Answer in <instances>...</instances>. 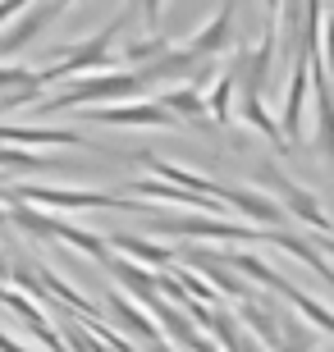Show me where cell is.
Listing matches in <instances>:
<instances>
[{
	"instance_id": "2",
	"label": "cell",
	"mask_w": 334,
	"mask_h": 352,
	"mask_svg": "<svg viewBox=\"0 0 334 352\" xmlns=\"http://www.w3.org/2000/svg\"><path fill=\"white\" fill-rule=\"evenodd\" d=\"M0 201H23V206L37 210H119V206H138V201H124L115 192H101V188H41V183H19V188H0Z\"/></svg>"
},
{
	"instance_id": "19",
	"label": "cell",
	"mask_w": 334,
	"mask_h": 352,
	"mask_svg": "<svg viewBox=\"0 0 334 352\" xmlns=\"http://www.w3.org/2000/svg\"><path fill=\"white\" fill-rule=\"evenodd\" d=\"M10 224H14V229H23L28 238H51V243H55V215H46V210H37V206L14 201V206H10Z\"/></svg>"
},
{
	"instance_id": "9",
	"label": "cell",
	"mask_w": 334,
	"mask_h": 352,
	"mask_svg": "<svg viewBox=\"0 0 334 352\" xmlns=\"http://www.w3.org/2000/svg\"><path fill=\"white\" fill-rule=\"evenodd\" d=\"M266 243L284 248L289 256H293V261H302V265H307V270H311V274H316V279H321V284L334 293V265L325 261V252L316 248L307 234H293V229H275V234H266Z\"/></svg>"
},
{
	"instance_id": "21",
	"label": "cell",
	"mask_w": 334,
	"mask_h": 352,
	"mask_svg": "<svg viewBox=\"0 0 334 352\" xmlns=\"http://www.w3.org/2000/svg\"><path fill=\"white\" fill-rule=\"evenodd\" d=\"M0 170H46V160L23 146H0Z\"/></svg>"
},
{
	"instance_id": "3",
	"label": "cell",
	"mask_w": 334,
	"mask_h": 352,
	"mask_svg": "<svg viewBox=\"0 0 334 352\" xmlns=\"http://www.w3.org/2000/svg\"><path fill=\"white\" fill-rule=\"evenodd\" d=\"M211 238V243H266L261 229L220 215H188V220H152V238Z\"/></svg>"
},
{
	"instance_id": "13",
	"label": "cell",
	"mask_w": 334,
	"mask_h": 352,
	"mask_svg": "<svg viewBox=\"0 0 334 352\" xmlns=\"http://www.w3.org/2000/svg\"><path fill=\"white\" fill-rule=\"evenodd\" d=\"M202 101H206V115L216 119V124H229V119H233V101H238V74L225 65V69H220V78L202 91Z\"/></svg>"
},
{
	"instance_id": "14",
	"label": "cell",
	"mask_w": 334,
	"mask_h": 352,
	"mask_svg": "<svg viewBox=\"0 0 334 352\" xmlns=\"http://www.w3.org/2000/svg\"><path fill=\"white\" fill-rule=\"evenodd\" d=\"M229 265H238V270H243L247 279H257V284L275 288V293H280L284 302H289V298H293V293H298V288L289 284V279H284V274L275 270V265H270V261H261L257 252H229Z\"/></svg>"
},
{
	"instance_id": "8",
	"label": "cell",
	"mask_w": 334,
	"mask_h": 352,
	"mask_svg": "<svg viewBox=\"0 0 334 352\" xmlns=\"http://www.w3.org/2000/svg\"><path fill=\"white\" fill-rule=\"evenodd\" d=\"M220 206L225 210L233 206L238 215H247V220H261V234H266V224L280 229V224L289 220V210H284L270 192H257V188H225V183H220Z\"/></svg>"
},
{
	"instance_id": "6",
	"label": "cell",
	"mask_w": 334,
	"mask_h": 352,
	"mask_svg": "<svg viewBox=\"0 0 334 352\" xmlns=\"http://www.w3.org/2000/svg\"><path fill=\"white\" fill-rule=\"evenodd\" d=\"M238 10H229V5H220V10H211L206 14V23L193 32V41L183 46V51L193 55V60H216V55H225V51H233L238 46Z\"/></svg>"
},
{
	"instance_id": "5",
	"label": "cell",
	"mask_w": 334,
	"mask_h": 352,
	"mask_svg": "<svg viewBox=\"0 0 334 352\" xmlns=\"http://www.w3.org/2000/svg\"><path fill=\"white\" fill-rule=\"evenodd\" d=\"M83 119L105 124V129H174V124H179L160 101H147V96H142V101L110 105V110H83Z\"/></svg>"
},
{
	"instance_id": "20",
	"label": "cell",
	"mask_w": 334,
	"mask_h": 352,
	"mask_svg": "<svg viewBox=\"0 0 334 352\" xmlns=\"http://www.w3.org/2000/svg\"><path fill=\"white\" fill-rule=\"evenodd\" d=\"M160 105H165L174 119H202L206 115V101H202V91L188 82V87H169L165 96H160Z\"/></svg>"
},
{
	"instance_id": "7",
	"label": "cell",
	"mask_w": 334,
	"mask_h": 352,
	"mask_svg": "<svg viewBox=\"0 0 334 352\" xmlns=\"http://www.w3.org/2000/svg\"><path fill=\"white\" fill-rule=\"evenodd\" d=\"M307 91H311V55L298 51L293 60H289V87H284V105H280V138H284V146L302 133V101H307Z\"/></svg>"
},
{
	"instance_id": "16",
	"label": "cell",
	"mask_w": 334,
	"mask_h": 352,
	"mask_svg": "<svg viewBox=\"0 0 334 352\" xmlns=\"http://www.w3.org/2000/svg\"><path fill=\"white\" fill-rule=\"evenodd\" d=\"M105 270L119 279V288H129V298L138 302V307L147 298H156V270H142V265H133V261H115V256L105 261Z\"/></svg>"
},
{
	"instance_id": "15",
	"label": "cell",
	"mask_w": 334,
	"mask_h": 352,
	"mask_svg": "<svg viewBox=\"0 0 334 352\" xmlns=\"http://www.w3.org/2000/svg\"><path fill=\"white\" fill-rule=\"evenodd\" d=\"M55 243H65V248L83 252V256H92V261H110V238L101 234H92V229H78V224H65V220H55Z\"/></svg>"
},
{
	"instance_id": "24",
	"label": "cell",
	"mask_w": 334,
	"mask_h": 352,
	"mask_svg": "<svg viewBox=\"0 0 334 352\" xmlns=\"http://www.w3.org/2000/svg\"><path fill=\"white\" fill-rule=\"evenodd\" d=\"M5 224H10V206H5V201H0V229H5Z\"/></svg>"
},
{
	"instance_id": "11",
	"label": "cell",
	"mask_w": 334,
	"mask_h": 352,
	"mask_svg": "<svg viewBox=\"0 0 334 352\" xmlns=\"http://www.w3.org/2000/svg\"><path fill=\"white\" fill-rule=\"evenodd\" d=\"M110 316H115L119 325L129 329L133 339H142V343H147L152 352H160V348H165V334H160V325H156V320H152L147 311H142V307H138L133 298H119V293H110Z\"/></svg>"
},
{
	"instance_id": "18",
	"label": "cell",
	"mask_w": 334,
	"mask_h": 352,
	"mask_svg": "<svg viewBox=\"0 0 334 352\" xmlns=\"http://www.w3.org/2000/svg\"><path fill=\"white\" fill-rule=\"evenodd\" d=\"M238 119H243L247 129H257L261 138H266L270 146H280L284 151V138H280V124H275V115L266 110V96H243V110H238Z\"/></svg>"
},
{
	"instance_id": "1",
	"label": "cell",
	"mask_w": 334,
	"mask_h": 352,
	"mask_svg": "<svg viewBox=\"0 0 334 352\" xmlns=\"http://www.w3.org/2000/svg\"><path fill=\"white\" fill-rule=\"evenodd\" d=\"M147 82L138 78V69H105V74H87V78H74L60 96H41L37 110H65V105H87V110H105V101H142Z\"/></svg>"
},
{
	"instance_id": "25",
	"label": "cell",
	"mask_w": 334,
	"mask_h": 352,
	"mask_svg": "<svg viewBox=\"0 0 334 352\" xmlns=\"http://www.w3.org/2000/svg\"><path fill=\"white\" fill-rule=\"evenodd\" d=\"M325 352H330V348H325Z\"/></svg>"
},
{
	"instance_id": "10",
	"label": "cell",
	"mask_w": 334,
	"mask_h": 352,
	"mask_svg": "<svg viewBox=\"0 0 334 352\" xmlns=\"http://www.w3.org/2000/svg\"><path fill=\"white\" fill-rule=\"evenodd\" d=\"M0 142H10V146H92L78 129H46V124H0Z\"/></svg>"
},
{
	"instance_id": "22",
	"label": "cell",
	"mask_w": 334,
	"mask_h": 352,
	"mask_svg": "<svg viewBox=\"0 0 334 352\" xmlns=\"http://www.w3.org/2000/svg\"><path fill=\"white\" fill-rule=\"evenodd\" d=\"M23 14V0H0V32H5V23H14Z\"/></svg>"
},
{
	"instance_id": "17",
	"label": "cell",
	"mask_w": 334,
	"mask_h": 352,
	"mask_svg": "<svg viewBox=\"0 0 334 352\" xmlns=\"http://www.w3.org/2000/svg\"><path fill=\"white\" fill-rule=\"evenodd\" d=\"M202 329H211V339H216L220 352H243V325H238V316L225 311V307H211L202 320Z\"/></svg>"
},
{
	"instance_id": "12",
	"label": "cell",
	"mask_w": 334,
	"mask_h": 352,
	"mask_svg": "<svg viewBox=\"0 0 334 352\" xmlns=\"http://www.w3.org/2000/svg\"><path fill=\"white\" fill-rule=\"evenodd\" d=\"M110 252H124V256H133V261L152 265L156 274H160V270H169V265H174V256H179L174 248L156 243L152 234H119V238H110Z\"/></svg>"
},
{
	"instance_id": "4",
	"label": "cell",
	"mask_w": 334,
	"mask_h": 352,
	"mask_svg": "<svg viewBox=\"0 0 334 352\" xmlns=\"http://www.w3.org/2000/svg\"><path fill=\"white\" fill-rule=\"evenodd\" d=\"M60 14H69V5H60V0H55V5H23V14L0 32V65L19 60V55H23L55 19H60Z\"/></svg>"
},
{
	"instance_id": "23",
	"label": "cell",
	"mask_w": 334,
	"mask_h": 352,
	"mask_svg": "<svg viewBox=\"0 0 334 352\" xmlns=\"http://www.w3.org/2000/svg\"><path fill=\"white\" fill-rule=\"evenodd\" d=\"M0 352H32V348H23V343H14V339H5V334H0Z\"/></svg>"
}]
</instances>
